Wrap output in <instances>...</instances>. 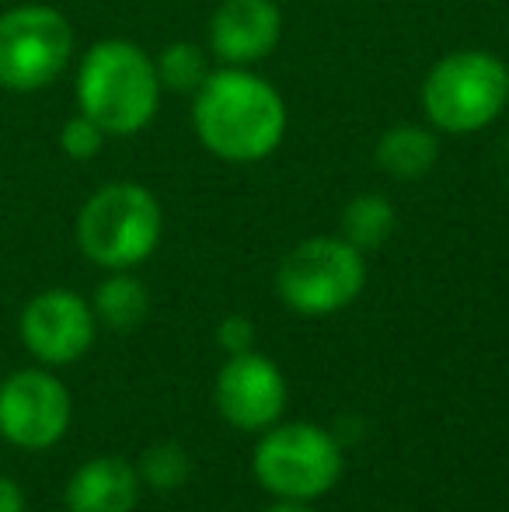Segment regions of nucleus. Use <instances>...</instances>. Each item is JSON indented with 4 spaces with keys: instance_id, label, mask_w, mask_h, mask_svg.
Instances as JSON below:
<instances>
[{
    "instance_id": "412c9836",
    "label": "nucleus",
    "mask_w": 509,
    "mask_h": 512,
    "mask_svg": "<svg viewBox=\"0 0 509 512\" xmlns=\"http://www.w3.org/2000/svg\"><path fill=\"white\" fill-rule=\"evenodd\" d=\"M265 512H314V509H307V502H283L279 499V506H272Z\"/></svg>"
},
{
    "instance_id": "9d476101",
    "label": "nucleus",
    "mask_w": 509,
    "mask_h": 512,
    "mask_svg": "<svg viewBox=\"0 0 509 512\" xmlns=\"http://www.w3.org/2000/svg\"><path fill=\"white\" fill-rule=\"evenodd\" d=\"M217 411L224 422L245 432H265L279 422L286 408V380L272 359L262 352H238L227 356L224 370L217 373Z\"/></svg>"
},
{
    "instance_id": "4468645a",
    "label": "nucleus",
    "mask_w": 509,
    "mask_h": 512,
    "mask_svg": "<svg viewBox=\"0 0 509 512\" xmlns=\"http://www.w3.org/2000/svg\"><path fill=\"white\" fill-rule=\"evenodd\" d=\"M95 317L112 331H133L136 324L147 317L150 310V297H147V286L140 283L136 276L129 272H112L102 286L95 290Z\"/></svg>"
},
{
    "instance_id": "f03ea898",
    "label": "nucleus",
    "mask_w": 509,
    "mask_h": 512,
    "mask_svg": "<svg viewBox=\"0 0 509 512\" xmlns=\"http://www.w3.org/2000/svg\"><path fill=\"white\" fill-rule=\"evenodd\" d=\"M74 95L77 112L95 119L109 136H133L154 122L164 88L154 56L136 42L102 39L81 56Z\"/></svg>"
},
{
    "instance_id": "aec40b11",
    "label": "nucleus",
    "mask_w": 509,
    "mask_h": 512,
    "mask_svg": "<svg viewBox=\"0 0 509 512\" xmlns=\"http://www.w3.org/2000/svg\"><path fill=\"white\" fill-rule=\"evenodd\" d=\"M0 512H25V492L18 481L0 478Z\"/></svg>"
},
{
    "instance_id": "f3484780",
    "label": "nucleus",
    "mask_w": 509,
    "mask_h": 512,
    "mask_svg": "<svg viewBox=\"0 0 509 512\" xmlns=\"http://www.w3.org/2000/svg\"><path fill=\"white\" fill-rule=\"evenodd\" d=\"M189 471H192V460L178 443L150 446L140 457V467H136L140 481H147L157 492H175V488H182L185 481H189Z\"/></svg>"
},
{
    "instance_id": "423d86ee",
    "label": "nucleus",
    "mask_w": 509,
    "mask_h": 512,
    "mask_svg": "<svg viewBox=\"0 0 509 512\" xmlns=\"http://www.w3.org/2000/svg\"><path fill=\"white\" fill-rule=\"evenodd\" d=\"M367 286L363 251L346 237H307L279 262L276 293L290 310L304 317L339 314Z\"/></svg>"
},
{
    "instance_id": "6e6552de",
    "label": "nucleus",
    "mask_w": 509,
    "mask_h": 512,
    "mask_svg": "<svg viewBox=\"0 0 509 512\" xmlns=\"http://www.w3.org/2000/svg\"><path fill=\"white\" fill-rule=\"evenodd\" d=\"M70 429V391L46 370H18L0 384V436L21 450H49Z\"/></svg>"
},
{
    "instance_id": "6ab92c4d",
    "label": "nucleus",
    "mask_w": 509,
    "mask_h": 512,
    "mask_svg": "<svg viewBox=\"0 0 509 512\" xmlns=\"http://www.w3.org/2000/svg\"><path fill=\"white\" fill-rule=\"evenodd\" d=\"M217 342L227 356H238V352H252L255 349V324L245 314H231L220 321L217 328Z\"/></svg>"
},
{
    "instance_id": "f8f14e48",
    "label": "nucleus",
    "mask_w": 509,
    "mask_h": 512,
    "mask_svg": "<svg viewBox=\"0 0 509 512\" xmlns=\"http://www.w3.org/2000/svg\"><path fill=\"white\" fill-rule=\"evenodd\" d=\"M140 474L123 457H95L74 471L67 485L70 512H133L140 502Z\"/></svg>"
},
{
    "instance_id": "20e7f679",
    "label": "nucleus",
    "mask_w": 509,
    "mask_h": 512,
    "mask_svg": "<svg viewBox=\"0 0 509 512\" xmlns=\"http://www.w3.org/2000/svg\"><path fill=\"white\" fill-rule=\"evenodd\" d=\"M164 230L161 203L136 182H109L91 192L77 213V244L84 258L109 272H123L154 255Z\"/></svg>"
},
{
    "instance_id": "9b49d317",
    "label": "nucleus",
    "mask_w": 509,
    "mask_h": 512,
    "mask_svg": "<svg viewBox=\"0 0 509 512\" xmlns=\"http://www.w3.org/2000/svg\"><path fill=\"white\" fill-rule=\"evenodd\" d=\"M283 39L276 0H220L210 21V56L224 67H255Z\"/></svg>"
},
{
    "instance_id": "ddd939ff",
    "label": "nucleus",
    "mask_w": 509,
    "mask_h": 512,
    "mask_svg": "<svg viewBox=\"0 0 509 512\" xmlns=\"http://www.w3.org/2000/svg\"><path fill=\"white\" fill-rule=\"evenodd\" d=\"M374 157L387 178L415 182V178L429 175L440 161V136L429 126H419V122H401L377 140Z\"/></svg>"
},
{
    "instance_id": "1a4fd4ad",
    "label": "nucleus",
    "mask_w": 509,
    "mask_h": 512,
    "mask_svg": "<svg viewBox=\"0 0 509 512\" xmlns=\"http://www.w3.org/2000/svg\"><path fill=\"white\" fill-rule=\"evenodd\" d=\"M95 310L74 290H42L21 310V342L39 363H77L95 342Z\"/></svg>"
},
{
    "instance_id": "a211bd4d",
    "label": "nucleus",
    "mask_w": 509,
    "mask_h": 512,
    "mask_svg": "<svg viewBox=\"0 0 509 512\" xmlns=\"http://www.w3.org/2000/svg\"><path fill=\"white\" fill-rule=\"evenodd\" d=\"M105 140H109V133H105L95 119H88L84 112L70 115L60 129V147L70 161H91V157H98L105 147Z\"/></svg>"
},
{
    "instance_id": "0eeeda50",
    "label": "nucleus",
    "mask_w": 509,
    "mask_h": 512,
    "mask_svg": "<svg viewBox=\"0 0 509 512\" xmlns=\"http://www.w3.org/2000/svg\"><path fill=\"white\" fill-rule=\"evenodd\" d=\"M74 60V25L49 4H18L0 14V88L35 95Z\"/></svg>"
},
{
    "instance_id": "dca6fc26",
    "label": "nucleus",
    "mask_w": 509,
    "mask_h": 512,
    "mask_svg": "<svg viewBox=\"0 0 509 512\" xmlns=\"http://www.w3.org/2000/svg\"><path fill=\"white\" fill-rule=\"evenodd\" d=\"M157 81L164 91H178V95H196L213 74L210 53L196 42H171L154 56Z\"/></svg>"
},
{
    "instance_id": "f257e3e1",
    "label": "nucleus",
    "mask_w": 509,
    "mask_h": 512,
    "mask_svg": "<svg viewBox=\"0 0 509 512\" xmlns=\"http://www.w3.org/2000/svg\"><path fill=\"white\" fill-rule=\"evenodd\" d=\"M192 126L220 161L255 164L286 140L290 112L283 95L252 67H220L192 95Z\"/></svg>"
},
{
    "instance_id": "39448f33",
    "label": "nucleus",
    "mask_w": 509,
    "mask_h": 512,
    "mask_svg": "<svg viewBox=\"0 0 509 512\" xmlns=\"http://www.w3.org/2000/svg\"><path fill=\"white\" fill-rule=\"evenodd\" d=\"M252 471L258 485L283 502H314L342 478V446L311 422L269 425L258 439Z\"/></svg>"
},
{
    "instance_id": "7ed1b4c3",
    "label": "nucleus",
    "mask_w": 509,
    "mask_h": 512,
    "mask_svg": "<svg viewBox=\"0 0 509 512\" xmlns=\"http://www.w3.org/2000/svg\"><path fill=\"white\" fill-rule=\"evenodd\" d=\"M429 126L440 133H482L509 105V67L485 49H457L429 67L419 91Z\"/></svg>"
},
{
    "instance_id": "2eb2a0df",
    "label": "nucleus",
    "mask_w": 509,
    "mask_h": 512,
    "mask_svg": "<svg viewBox=\"0 0 509 512\" xmlns=\"http://www.w3.org/2000/svg\"><path fill=\"white\" fill-rule=\"evenodd\" d=\"M394 223H398V213L381 192H360L342 209V237L360 251L381 248L394 234Z\"/></svg>"
}]
</instances>
